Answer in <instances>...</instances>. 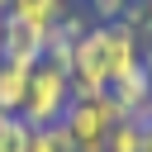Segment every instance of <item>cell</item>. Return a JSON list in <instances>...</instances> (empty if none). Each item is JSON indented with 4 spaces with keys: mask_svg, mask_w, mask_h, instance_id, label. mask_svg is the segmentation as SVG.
Returning <instances> with one entry per match:
<instances>
[{
    "mask_svg": "<svg viewBox=\"0 0 152 152\" xmlns=\"http://www.w3.org/2000/svg\"><path fill=\"white\" fill-rule=\"evenodd\" d=\"M66 109H71V76L57 71L52 62H38L28 71V95H24L19 119L28 128H52L66 119Z\"/></svg>",
    "mask_w": 152,
    "mask_h": 152,
    "instance_id": "1",
    "label": "cell"
},
{
    "mask_svg": "<svg viewBox=\"0 0 152 152\" xmlns=\"http://www.w3.org/2000/svg\"><path fill=\"white\" fill-rule=\"evenodd\" d=\"M43 48H48V28H33V24H19V19H10V14H5V43H0V62L33 71V66L43 62Z\"/></svg>",
    "mask_w": 152,
    "mask_h": 152,
    "instance_id": "2",
    "label": "cell"
},
{
    "mask_svg": "<svg viewBox=\"0 0 152 152\" xmlns=\"http://www.w3.org/2000/svg\"><path fill=\"white\" fill-rule=\"evenodd\" d=\"M109 95L119 100V109H124L128 119H138V114L147 109V100H152V81H147V71H142V66H133L128 76H119V81L109 86Z\"/></svg>",
    "mask_w": 152,
    "mask_h": 152,
    "instance_id": "3",
    "label": "cell"
},
{
    "mask_svg": "<svg viewBox=\"0 0 152 152\" xmlns=\"http://www.w3.org/2000/svg\"><path fill=\"white\" fill-rule=\"evenodd\" d=\"M66 10H71V0H14L10 5V19L33 24V28H57L66 19Z\"/></svg>",
    "mask_w": 152,
    "mask_h": 152,
    "instance_id": "4",
    "label": "cell"
},
{
    "mask_svg": "<svg viewBox=\"0 0 152 152\" xmlns=\"http://www.w3.org/2000/svg\"><path fill=\"white\" fill-rule=\"evenodd\" d=\"M24 95H28V71L0 62V114H19L24 109Z\"/></svg>",
    "mask_w": 152,
    "mask_h": 152,
    "instance_id": "5",
    "label": "cell"
},
{
    "mask_svg": "<svg viewBox=\"0 0 152 152\" xmlns=\"http://www.w3.org/2000/svg\"><path fill=\"white\" fill-rule=\"evenodd\" d=\"M142 133H147V119H124L109 128L104 152H142Z\"/></svg>",
    "mask_w": 152,
    "mask_h": 152,
    "instance_id": "6",
    "label": "cell"
},
{
    "mask_svg": "<svg viewBox=\"0 0 152 152\" xmlns=\"http://www.w3.org/2000/svg\"><path fill=\"white\" fill-rule=\"evenodd\" d=\"M28 152H76V142H71V133L62 124H52V128H33L28 133Z\"/></svg>",
    "mask_w": 152,
    "mask_h": 152,
    "instance_id": "7",
    "label": "cell"
},
{
    "mask_svg": "<svg viewBox=\"0 0 152 152\" xmlns=\"http://www.w3.org/2000/svg\"><path fill=\"white\" fill-rule=\"evenodd\" d=\"M28 124L19 114H0V152H28Z\"/></svg>",
    "mask_w": 152,
    "mask_h": 152,
    "instance_id": "8",
    "label": "cell"
},
{
    "mask_svg": "<svg viewBox=\"0 0 152 152\" xmlns=\"http://www.w3.org/2000/svg\"><path fill=\"white\" fill-rule=\"evenodd\" d=\"M119 24H128L142 43H152V0H128V10H124Z\"/></svg>",
    "mask_w": 152,
    "mask_h": 152,
    "instance_id": "9",
    "label": "cell"
},
{
    "mask_svg": "<svg viewBox=\"0 0 152 152\" xmlns=\"http://www.w3.org/2000/svg\"><path fill=\"white\" fill-rule=\"evenodd\" d=\"M90 24H95V19H90L86 10H76V5H71V10H66V19L57 24V33H62L66 43H76V38H86V33H90Z\"/></svg>",
    "mask_w": 152,
    "mask_h": 152,
    "instance_id": "10",
    "label": "cell"
},
{
    "mask_svg": "<svg viewBox=\"0 0 152 152\" xmlns=\"http://www.w3.org/2000/svg\"><path fill=\"white\" fill-rule=\"evenodd\" d=\"M124 10H128V0H86V14L95 24H119Z\"/></svg>",
    "mask_w": 152,
    "mask_h": 152,
    "instance_id": "11",
    "label": "cell"
},
{
    "mask_svg": "<svg viewBox=\"0 0 152 152\" xmlns=\"http://www.w3.org/2000/svg\"><path fill=\"white\" fill-rule=\"evenodd\" d=\"M142 71H147V81H152V43H142Z\"/></svg>",
    "mask_w": 152,
    "mask_h": 152,
    "instance_id": "12",
    "label": "cell"
},
{
    "mask_svg": "<svg viewBox=\"0 0 152 152\" xmlns=\"http://www.w3.org/2000/svg\"><path fill=\"white\" fill-rule=\"evenodd\" d=\"M142 152H152V124H147V133H142Z\"/></svg>",
    "mask_w": 152,
    "mask_h": 152,
    "instance_id": "13",
    "label": "cell"
},
{
    "mask_svg": "<svg viewBox=\"0 0 152 152\" xmlns=\"http://www.w3.org/2000/svg\"><path fill=\"white\" fill-rule=\"evenodd\" d=\"M138 119H147V124H152V100H147V109H142V114H138Z\"/></svg>",
    "mask_w": 152,
    "mask_h": 152,
    "instance_id": "14",
    "label": "cell"
},
{
    "mask_svg": "<svg viewBox=\"0 0 152 152\" xmlns=\"http://www.w3.org/2000/svg\"><path fill=\"white\" fill-rule=\"evenodd\" d=\"M10 5H14V0H0V14H10Z\"/></svg>",
    "mask_w": 152,
    "mask_h": 152,
    "instance_id": "15",
    "label": "cell"
},
{
    "mask_svg": "<svg viewBox=\"0 0 152 152\" xmlns=\"http://www.w3.org/2000/svg\"><path fill=\"white\" fill-rule=\"evenodd\" d=\"M0 43H5V14H0Z\"/></svg>",
    "mask_w": 152,
    "mask_h": 152,
    "instance_id": "16",
    "label": "cell"
},
{
    "mask_svg": "<svg viewBox=\"0 0 152 152\" xmlns=\"http://www.w3.org/2000/svg\"><path fill=\"white\" fill-rule=\"evenodd\" d=\"M71 5H76V0H71Z\"/></svg>",
    "mask_w": 152,
    "mask_h": 152,
    "instance_id": "17",
    "label": "cell"
}]
</instances>
